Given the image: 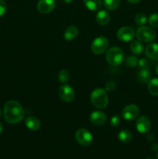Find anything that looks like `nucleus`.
Returning <instances> with one entry per match:
<instances>
[{"label": "nucleus", "instance_id": "nucleus-1", "mask_svg": "<svg viewBox=\"0 0 158 159\" xmlns=\"http://www.w3.org/2000/svg\"><path fill=\"white\" fill-rule=\"evenodd\" d=\"M4 118L9 124L20 123L24 117V110L21 104L15 100H10L6 103L3 110Z\"/></svg>", "mask_w": 158, "mask_h": 159}, {"label": "nucleus", "instance_id": "nucleus-2", "mask_svg": "<svg viewBox=\"0 0 158 159\" xmlns=\"http://www.w3.org/2000/svg\"><path fill=\"white\" fill-rule=\"evenodd\" d=\"M90 100L92 105L99 109H105L108 104V97L106 91L103 89H95L90 95Z\"/></svg>", "mask_w": 158, "mask_h": 159}, {"label": "nucleus", "instance_id": "nucleus-3", "mask_svg": "<svg viewBox=\"0 0 158 159\" xmlns=\"http://www.w3.org/2000/svg\"><path fill=\"white\" fill-rule=\"evenodd\" d=\"M106 61L112 66H118L123 61L124 53L119 47H112L106 53Z\"/></svg>", "mask_w": 158, "mask_h": 159}, {"label": "nucleus", "instance_id": "nucleus-4", "mask_svg": "<svg viewBox=\"0 0 158 159\" xmlns=\"http://www.w3.org/2000/svg\"><path fill=\"white\" fill-rule=\"evenodd\" d=\"M136 36L139 41L143 43H149L156 38V34L153 28L142 26L136 30Z\"/></svg>", "mask_w": 158, "mask_h": 159}, {"label": "nucleus", "instance_id": "nucleus-5", "mask_svg": "<svg viewBox=\"0 0 158 159\" xmlns=\"http://www.w3.org/2000/svg\"><path fill=\"white\" fill-rule=\"evenodd\" d=\"M108 47V40L105 37H99L93 40L91 45V50L94 54H102Z\"/></svg>", "mask_w": 158, "mask_h": 159}, {"label": "nucleus", "instance_id": "nucleus-6", "mask_svg": "<svg viewBox=\"0 0 158 159\" xmlns=\"http://www.w3.org/2000/svg\"><path fill=\"white\" fill-rule=\"evenodd\" d=\"M75 139L82 146H89L92 143V135L88 130L81 128L75 134Z\"/></svg>", "mask_w": 158, "mask_h": 159}, {"label": "nucleus", "instance_id": "nucleus-7", "mask_svg": "<svg viewBox=\"0 0 158 159\" xmlns=\"http://www.w3.org/2000/svg\"><path fill=\"white\" fill-rule=\"evenodd\" d=\"M58 94L60 99L67 102H70L73 101L74 97H75V93H74V89L71 85H66V84L61 85L59 88Z\"/></svg>", "mask_w": 158, "mask_h": 159}, {"label": "nucleus", "instance_id": "nucleus-8", "mask_svg": "<svg viewBox=\"0 0 158 159\" xmlns=\"http://www.w3.org/2000/svg\"><path fill=\"white\" fill-rule=\"evenodd\" d=\"M118 39L122 42H129L133 39L135 36L134 30L129 26H123L118 30L116 34Z\"/></svg>", "mask_w": 158, "mask_h": 159}, {"label": "nucleus", "instance_id": "nucleus-9", "mask_svg": "<svg viewBox=\"0 0 158 159\" xmlns=\"http://www.w3.org/2000/svg\"><path fill=\"white\" fill-rule=\"evenodd\" d=\"M139 113V107L135 104H130L124 107L122 111V116L126 120H133L137 117Z\"/></svg>", "mask_w": 158, "mask_h": 159}, {"label": "nucleus", "instance_id": "nucleus-10", "mask_svg": "<svg viewBox=\"0 0 158 159\" xmlns=\"http://www.w3.org/2000/svg\"><path fill=\"white\" fill-rule=\"evenodd\" d=\"M136 130L141 134H147L151 129V122L147 116H141L136 120Z\"/></svg>", "mask_w": 158, "mask_h": 159}, {"label": "nucleus", "instance_id": "nucleus-11", "mask_svg": "<svg viewBox=\"0 0 158 159\" xmlns=\"http://www.w3.org/2000/svg\"><path fill=\"white\" fill-rule=\"evenodd\" d=\"M37 8L40 13H50L55 8V2L54 0H39Z\"/></svg>", "mask_w": 158, "mask_h": 159}, {"label": "nucleus", "instance_id": "nucleus-12", "mask_svg": "<svg viewBox=\"0 0 158 159\" xmlns=\"http://www.w3.org/2000/svg\"><path fill=\"white\" fill-rule=\"evenodd\" d=\"M106 115L102 111H94L90 115V121L91 124L96 126L102 125L106 121Z\"/></svg>", "mask_w": 158, "mask_h": 159}, {"label": "nucleus", "instance_id": "nucleus-13", "mask_svg": "<svg viewBox=\"0 0 158 159\" xmlns=\"http://www.w3.org/2000/svg\"><path fill=\"white\" fill-rule=\"evenodd\" d=\"M145 54L153 61H158V43H152L145 48Z\"/></svg>", "mask_w": 158, "mask_h": 159}, {"label": "nucleus", "instance_id": "nucleus-14", "mask_svg": "<svg viewBox=\"0 0 158 159\" xmlns=\"http://www.w3.org/2000/svg\"><path fill=\"white\" fill-rule=\"evenodd\" d=\"M96 21L101 26H106L110 21V14L105 9H101L96 14Z\"/></svg>", "mask_w": 158, "mask_h": 159}, {"label": "nucleus", "instance_id": "nucleus-15", "mask_svg": "<svg viewBox=\"0 0 158 159\" xmlns=\"http://www.w3.org/2000/svg\"><path fill=\"white\" fill-rule=\"evenodd\" d=\"M26 127L32 131H36L39 130L40 127V122L37 117L35 116H29L25 120Z\"/></svg>", "mask_w": 158, "mask_h": 159}, {"label": "nucleus", "instance_id": "nucleus-16", "mask_svg": "<svg viewBox=\"0 0 158 159\" xmlns=\"http://www.w3.org/2000/svg\"><path fill=\"white\" fill-rule=\"evenodd\" d=\"M78 29L75 26H70L65 30L64 37L66 40H72L77 37Z\"/></svg>", "mask_w": 158, "mask_h": 159}, {"label": "nucleus", "instance_id": "nucleus-17", "mask_svg": "<svg viewBox=\"0 0 158 159\" xmlns=\"http://www.w3.org/2000/svg\"><path fill=\"white\" fill-rule=\"evenodd\" d=\"M136 76H137V79L139 81V82H141L143 84H145L147 83L150 80L151 74H150V69L148 68H143L140 71H138Z\"/></svg>", "mask_w": 158, "mask_h": 159}, {"label": "nucleus", "instance_id": "nucleus-18", "mask_svg": "<svg viewBox=\"0 0 158 159\" xmlns=\"http://www.w3.org/2000/svg\"><path fill=\"white\" fill-rule=\"evenodd\" d=\"M83 2L85 6L91 11L99 10L102 5V0H83Z\"/></svg>", "mask_w": 158, "mask_h": 159}, {"label": "nucleus", "instance_id": "nucleus-19", "mask_svg": "<svg viewBox=\"0 0 158 159\" xmlns=\"http://www.w3.org/2000/svg\"><path fill=\"white\" fill-rule=\"evenodd\" d=\"M147 89L152 96H158V78L150 79L148 82Z\"/></svg>", "mask_w": 158, "mask_h": 159}, {"label": "nucleus", "instance_id": "nucleus-20", "mask_svg": "<svg viewBox=\"0 0 158 159\" xmlns=\"http://www.w3.org/2000/svg\"><path fill=\"white\" fill-rule=\"evenodd\" d=\"M130 50L133 54L136 55H140L143 51V46L139 40H133L130 43Z\"/></svg>", "mask_w": 158, "mask_h": 159}, {"label": "nucleus", "instance_id": "nucleus-21", "mask_svg": "<svg viewBox=\"0 0 158 159\" xmlns=\"http://www.w3.org/2000/svg\"><path fill=\"white\" fill-rule=\"evenodd\" d=\"M132 133L128 130H122L118 134L119 141L122 143H129L132 140Z\"/></svg>", "mask_w": 158, "mask_h": 159}, {"label": "nucleus", "instance_id": "nucleus-22", "mask_svg": "<svg viewBox=\"0 0 158 159\" xmlns=\"http://www.w3.org/2000/svg\"><path fill=\"white\" fill-rule=\"evenodd\" d=\"M121 0H104V6L108 10H115L119 6Z\"/></svg>", "mask_w": 158, "mask_h": 159}, {"label": "nucleus", "instance_id": "nucleus-23", "mask_svg": "<svg viewBox=\"0 0 158 159\" xmlns=\"http://www.w3.org/2000/svg\"><path fill=\"white\" fill-rule=\"evenodd\" d=\"M138 61H139V60L136 56L130 55L125 58V64L129 68H134L136 65H138Z\"/></svg>", "mask_w": 158, "mask_h": 159}, {"label": "nucleus", "instance_id": "nucleus-24", "mask_svg": "<svg viewBox=\"0 0 158 159\" xmlns=\"http://www.w3.org/2000/svg\"><path fill=\"white\" fill-rule=\"evenodd\" d=\"M135 22L138 26H144L147 22V18L143 13H138L135 16Z\"/></svg>", "mask_w": 158, "mask_h": 159}, {"label": "nucleus", "instance_id": "nucleus-25", "mask_svg": "<svg viewBox=\"0 0 158 159\" xmlns=\"http://www.w3.org/2000/svg\"><path fill=\"white\" fill-rule=\"evenodd\" d=\"M58 79L60 82H63V83L68 82L70 79L69 72L65 69L60 71L58 73Z\"/></svg>", "mask_w": 158, "mask_h": 159}, {"label": "nucleus", "instance_id": "nucleus-26", "mask_svg": "<svg viewBox=\"0 0 158 159\" xmlns=\"http://www.w3.org/2000/svg\"><path fill=\"white\" fill-rule=\"evenodd\" d=\"M149 24L153 28H158V14L153 13L149 17Z\"/></svg>", "mask_w": 158, "mask_h": 159}, {"label": "nucleus", "instance_id": "nucleus-27", "mask_svg": "<svg viewBox=\"0 0 158 159\" xmlns=\"http://www.w3.org/2000/svg\"><path fill=\"white\" fill-rule=\"evenodd\" d=\"M120 121H121L120 116H119V115H116V116H113L111 118V120H110V124H111V125L112 126V127H116L119 125Z\"/></svg>", "mask_w": 158, "mask_h": 159}, {"label": "nucleus", "instance_id": "nucleus-28", "mask_svg": "<svg viewBox=\"0 0 158 159\" xmlns=\"http://www.w3.org/2000/svg\"><path fill=\"white\" fill-rule=\"evenodd\" d=\"M116 82L112 80H110L108 82H107V83L105 84V91L108 92H112L116 89Z\"/></svg>", "mask_w": 158, "mask_h": 159}, {"label": "nucleus", "instance_id": "nucleus-29", "mask_svg": "<svg viewBox=\"0 0 158 159\" xmlns=\"http://www.w3.org/2000/svg\"><path fill=\"white\" fill-rule=\"evenodd\" d=\"M149 65V61L147 58H141L138 61V66L140 69L143 68H147Z\"/></svg>", "mask_w": 158, "mask_h": 159}, {"label": "nucleus", "instance_id": "nucleus-30", "mask_svg": "<svg viewBox=\"0 0 158 159\" xmlns=\"http://www.w3.org/2000/svg\"><path fill=\"white\" fill-rule=\"evenodd\" d=\"M7 9V6L4 0H0V17L3 16L5 15Z\"/></svg>", "mask_w": 158, "mask_h": 159}, {"label": "nucleus", "instance_id": "nucleus-31", "mask_svg": "<svg viewBox=\"0 0 158 159\" xmlns=\"http://www.w3.org/2000/svg\"><path fill=\"white\" fill-rule=\"evenodd\" d=\"M147 140L149 141H153L154 140V134H150L147 135Z\"/></svg>", "mask_w": 158, "mask_h": 159}, {"label": "nucleus", "instance_id": "nucleus-32", "mask_svg": "<svg viewBox=\"0 0 158 159\" xmlns=\"http://www.w3.org/2000/svg\"><path fill=\"white\" fill-rule=\"evenodd\" d=\"M151 149L153 152H156V151H158V144H152Z\"/></svg>", "mask_w": 158, "mask_h": 159}, {"label": "nucleus", "instance_id": "nucleus-33", "mask_svg": "<svg viewBox=\"0 0 158 159\" xmlns=\"http://www.w3.org/2000/svg\"><path fill=\"white\" fill-rule=\"evenodd\" d=\"M129 2L133 3V4H135V3H138L139 2H140V0H127Z\"/></svg>", "mask_w": 158, "mask_h": 159}, {"label": "nucleus", "instance_id": "nucleus-34", "mask_svg": "<svg viewBox=\"0 0 158 159\" xmlns=\"http://www.w3.org/2000/svg\"><path fill=\"white\" fill-rule=\"evenodd\" d=\"M2 128H3L2 124V123H0V134H1V132L2 131Z\"/></svg>", "mask_w": 158, "mask_h": 159}, {"label": "nucleus", "instance_id": "nucleus-35", "mask_svg": "<svg viewBox=\"0 0 158 159\" xmlns=\"http://www.w3.org/2000/svg\"><path fill=\"white\" fill-rule=\"evenodd\" d=\"M155 71H156V75H158V65H156V68H155Z\"/></svg>", "mask_w": 158, "mask_h": 159}, {"label": "nucleus", "instance_id": "nucleus-36", "mask_svg": "<svg viewBox=\"0 0 158 159\" xmlns=\"http://www.w3.org/2000/svg\"><path fill=\"white\" fill-rule=\"evenodd\" d=\"M64 1L66 2H71V0H64Z\"/></svg>", "mask_w": 158, "mask_h": 159}, {"label": "nucleus", "instance_id": "nucleus-37", "mask_svg": "<svg viewBox=\"0 0 158 159\" xmlns=\"http://www.w3.org/2000/svg\"><path fill=\"white\" fill-rule=\"evenodd\" d=\"M146 159H153V158H146Z\"/></svg>", "mask_w": 158, "mask_h": 159}, {"label": "nucleus", "instance_id": "nucleus-38", "mask_svg": "<svg viewBox=\"0 0 158 159\" xmlns=\"http://www.w3.org/2000/svg\"><path fill=\"white\" fill-rule=\"evenodd\" d=\"M156 158H157V159H158V152H157V155H156Z\"/></svg>", "mask_w": 158, "mask_h": 159}, {"label": "nucleus", "instance_id": "nucleus-39", "mask_svg": "<svg viewBox=\"0 0 158 159\" xmlns=\"http://www.w3.org/2000/svg\"><path fill=\"white\" fill-rule=\"evenodd\" d=\"M0 116H1V110H0Z\"/></svg>", "mask_w": 158, "mask_h": 159}]
</instances>
